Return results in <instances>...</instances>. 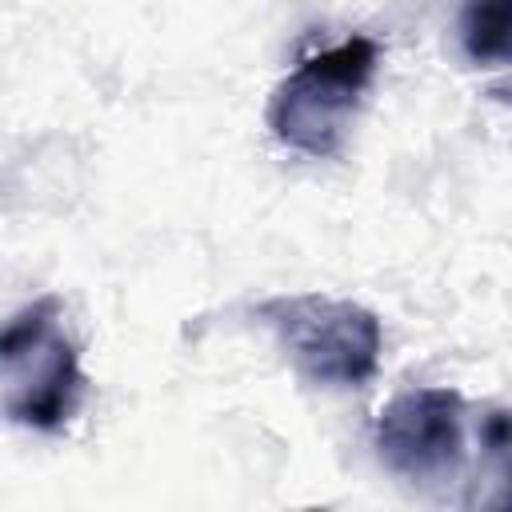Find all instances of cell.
Segmentation results:
<instances>
[{
	"label": "cell",
	"instance_id": "cell-5",
	"mask_svg": "<svg viewBox=\"0 0 512 512\" xmlns=\"http://www.w3.org/2000/svg\"><path fill=\"white\" fill-rule=\"evenodd\" d=\"M460 40L476 64L512 60V0H468Z\"/></svg>",
	"mask_w": 512,
	"mask_h": 512
},
{
	"label": "cell",
	"instance_id": "cell-4",
	"mask_svg": "<svg viewBox=\"0 0 512 512\" xmlns=\"http://www.w3.org/2000/svg\"><path fill=\"white\" fill-rule=\"evenodd\" d=\"M380 460L412 480H448L464 456V396L456 388H408L380 408Z\"/></svg>",
	"mask_w": 512,
	"mask_h": 512
},
{
	"label": "cell",
	"instance_id": "cell-3",
	"mask_svg": "<svg viewBox=\"0 0 512 512\" xmlns=\"http://www.w3.org/2000/svg\"><path fill=\"white\" fill-rule=\"evenodd\" d=\"M256 316L268 324L280 352L308 384L360 388L380 368V320L352 300L324 292H292L264 300Z\"/></svg>",
	"mask_w": 512,
	"mask_h": 512
},
{
	"label": "cell",
	"instance_id": "cell-1",
	"mask_svg": "<svg viewBox=\"0 0 512 512\" xmlns=\"http://www.w3.org/2000/svg\"><path fill=\"white\" fill-rule=\"evenodd\" d=\"M376 64L380 44L368 36H348L336 48L300 60L268 100L272 136L312 160L340 156L364 92L376 76Z\"/></svg>",
	"mask_w": 512,
	"mask_h": 512
},
{
	"label": "cell",
	"instance_id": "cell-2",
	"mask_svg": "<svg viewBox=\"0 0 512 512\" xmlns=\"http://www.w3.org/2000/svg\"><path fill=\"white\" fill-rule=\"evenodd\" d=\"M0 384L12 424L56 432L80 412L88 380L56 296H40L8 320L0 336Z\"/></svg>",
	"mask_w": 512,
	"mask_h": 512
}]
</instances>
